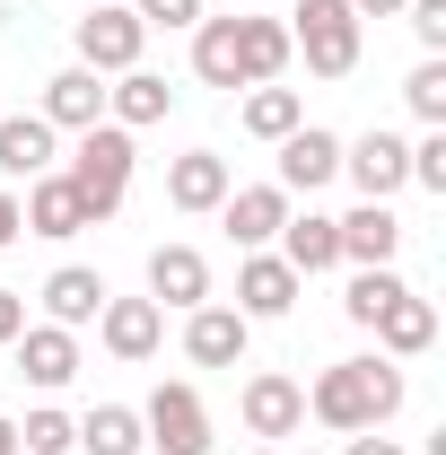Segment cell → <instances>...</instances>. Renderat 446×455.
<instances>
[{
    "label": "cell",
    "mask_w": 446,
    "mask_h": 455,
    "mask_svg": "<svg viewBox=\"0 0 446 455\" xmlns=\"http://www.w3.org/2000/svg\"><path fill=\"white\" fill-rule=\"evenodd\" d=\"M280 263H289L298 281H307V272H333L341 263V228L324 220V211H307V220L289 211V220H280Z\"/></svg>",
    "instance_id": "cell-19"
},
{
    "label": "cell",
    "mask_w": 446,
    "mask_h": 455,
    "mask_svg": "<svg viewBox=\"0 0 446 455\" xmlns=\"http://www.w3.org/2000/svg\"><path fill=\"white\" fill-rule=\"evenodd\" d=\"M333 175H341V140L333 132L298 123V132L280 140V193H315V184H333Z\"/></svg>",
    "instance_id": "cell-14"
},
{
    "label": "cell",
    "mask_w": 446,
    "mask_h": 455,
    "mask_svg": "<svg viewBox=\"0 0 446 455\" xmlns=\"http://www.w3.org/2000/svg\"><path fill=\"white\" fill-rule=\"evenodd\" d=\"M359 18H402V0H350Z\"/></svg>",
    "instance_id": "cell-37"
},
{
    "label": "cell",
    "mask_w": 446,
    "mask_h": 455,
    "mask_svg": "<svg viewBox=\"0 0 446 455\" xmlns=\"http://www.w3.org/2000/svg\"><path fill=\"white\" fill-rule=\"evenodd\" d=\"M79 9H106V0H79Z\"/></svg>",
    "instance_id": "cell-39"
},
{
    "label": "cell",
    "mask_w": 446,
    "mask_h": 455,
    "mask_svg": "<svg viewBox=\"0 0 446 455\" xmlns=\"http://www.w3.org/2000/svg\"><path fill=\"white\" fill-rule=\"evenodd\" d=\"M27 333V298H18V289H0V341H18Z\"/></svg>",
    "instance_id": "cell-34"
},
{
    "label": "cell",
    "mask_w": 446,
    "mask_h": 455,
    "mask_svg": "<svg viewBox=\"0 0 446 455\" xmlns=\"http://www.w3.org/2000/svg\"><path fill=\"white\" fill-rule=\"evenodd\" d=\"M79 447H88V455H140V447H149V438H140V411L97 403V411L79 420Z\"/></svg>",
    "instance_id": "cell-26"
},
{
    "label": "cell",
    "mask_w": 446,
    "mask_h": 455,
    "mask_svg": "<svg viewBox=\"0 0 446 455\" xmlns=\"http://www.w3.org/2000/svg\"><path fill=\"white\" fill-rule=\"evenodd\" d=\"M114 289L88 272V263H61L53 281H44V315H53L61 333H79V324H97V307H106Z\"/></svg>",
    "instance_id": "cell-21"
},
{
    "label": "cell",
    "mask_w": 446,
    "mask_h": 455,
    "mask_svg": "<svg viewBox=\"0 0 446 455\" xmlns=\"http://www.w3.org/2000/svg\"><path fill=\"white\" fill-rule=\"evenodd\" d=\"M394 298H402V272H394V263H368V272L350 281V298H341V315H350V324H377Z\"/></svg>",
    "instance_id": "cell-28"
},
{
    "label": "cell",
    "mask_w": 446,
    "mask_h": 455,
    "mask_svg": "<svg viewBox=\"0 0 446 455\" xmlns=\"http://www.w3.org/2000/svg\"><path fill=\"white\" fill-rule=\"evenodd\" d=\"M411 184H429V193H446V132H429V140H411Z\"/></svg>",
    "instance_id": "cell-32"
},
{
    "label": "cell",
    "mask_w": 446,
    "mask_h": 455,
    "mask_svg": "<svg viewBox=\"0 0 446 455\" xmlns=\"http://www.w3.org/2000/svg\"><path fill=\"white\" fill-rule=\"evenodd\" d=\"M254 140H289L298 123H307V106H298V88H245V114H236Z\"/></svg>",
    "instance_id": "cell-27"
},
{
    "label": "cell",
    "mask_w": 446,
    "mask_h": 455,
    "mask_svg": "<svg viewBox=\"0 0 446 455\" xmlns=\"http://www.w3.org/2000/svg\"><path fill=\"white\" fill-rule=\"evenodd\" d=\"M193 70L211 88H245V61H236V18H202L193 27Z\"/></svg>",
    "instance_id": "cell-25"
},
{
    "label": "cell",
    "mask_w": 446,
    "mask_h": 455,
    "mask_svg": "<svg viewBox=\"0 0 446 455\" xmlns=\"http://www.w3.org/2000/svg\"><path fill=\"white\" fill-rule=\"evenodd\" d=\"M333 228H341V263H359V272H368V263H394V245H402V220H394L386 202H359V211L333 220Z\"/></svg>",
    "instance_id": "cell-22"
},
{
    "label": "cell",
    "mask_w": 446,
    "mask_h": 455,
    "mask_svg": "<svg viewBox=\"0 0 446 455\" xmlns=\"http://www.w3.org/2000/svg\"><path fill=\"white\" fill-rule=\"evenodd\" d=\"M167 202L175 211H219L227 202V158L219 149H184V158L167 167Z\"/></svg>",
    "instance_id": "cell-23"
},
{
    "label": "cell",
    "mask_w": 446,
    "mask_h": 455,
    "mask_svg": "<svg viewBox=\"0 0 446 455\" xmlns=\"http://www.w3.org/2000/svg\"><path fill=\"white\" fill-rule=\"evenodd\" d=\"M70 44H79V70L114 79V70H140V44H149V27L131 18V0H106V9H88V18L70 27Z\"/></svg>",
    "instance_id": "cell-4"
},
{
    "label": "cell",
    "mask_w": 446,
    "mask_h": 455,
    "mask_svg": "<svg viewBox=\"0 0 446 455\" xmlns=\"http://www.w3.org/2000/svg\"><path fill=\"white\" fill-rule=\"evenodd\" d=\"M402 18H411V36L429 53H446V0H402Z\"/></svg>",
    "instance_id": "cell-33"
},
{
    "label": "cell",
    "mask_w": 446,
    "mask_h": 455,
    "mask_svg": "<svg viewBox=\"0 0 446 455\" xmlns=\"http://www.w3.org/2000/svg\"><path fill=\"white\" fill-rule=\"evenodd\" d=\"M44 123H53V132H88V123H106V79L79 70V61L53 70V79H44Z\"/></svg>",
    "instance_id": "cell-15"
},
{
    "label": "cell",
    "mask_w": 446,
    "mask_h": 455,
    "mask_svg": "<svg viewBox=\"0 0 446 455\" xmlns=\"http://www.w3.org/2000/svg\"><path fill=\"white\" fill-rule=\"evenodd\" d=\"M70 447H79V420L53 411V403H36V411L18 420V455H70Z\"/></svg>",
    "instance_id": "cell-29"
},
{
    "label": "cell",
    "mask_w": 446,
    "mask_h": 455,
    "mask_svg": "<svg viewBox=\"0 0 446 455\" xmlns=\"http://www.w3.org/2000/svg\"><path fill=\"white\" fill-rule=\"evenodd\" d=\"M9 350H18V377H27V386H44V395L79 377V333H61V324H27Z\"/></svg>",
    "instance_id": "cell-13"
},
{
    "label": "cell",
    "mask_w": 446,
    "mask_h": 455,
    "mask_svg": "<svg viewBox=\"0 0 446 455\" xmlns=\"http://www.w3.org/2000/svg\"><path fill=\"white\" fill-rule=\"evenodd\" d=\"M341 455H402V447H394V438H377V429H350V447H341Z\"/></svg>",
    "instance_id": "cell-35"
},
{
    "label": "cell",
    "mask_w": 446,
    "mask_h": 455,
    "mask_svg": "<svg viewBox=\"0 0 446 455\" xmlns=\"http://www.w3.org/2000/svg\"><path fill=\"white\" fill-rule=\"evenodd\" d=\"M140 438L158 455H211V411H202V395L193 386H158L149 411H140Z\"/></svg>",
    "instance_id": "cell-5"
},
{
    "label": "cell",
    "mask_w": 446,
    "mask_h": 455,
    "mask_svg": "<svg viewBox=\"0 0 446 455\" xmlns=\"http://www.w3.org/2000/svg\"><path fill=\"white\" fill-rule=\"evenodd\" d=\"M106 114L123 123V132H149V123H167V114H175V88L158 79V70H114Z\"/></svg>",
    "instance_id": "cell-18"
},
{
    "label": "cell",
    "mask_w": 446,
    "mask_h": 455,
    "mask_svg": "<svg viewBox=\"0 0 446 455\" xmlns=\"http://www.w3.org/2000/svg\"><path fill=\"white\" fill-rule=\"evenodd\" d=\"M0 455H18V420H0Z\"/></svg>",
    "instance_id": "cell-38"
},
{
    "label": "cell",
    "mask_w": 446,
    "mask_h": 455,
    "mask_svg": "<svg viewBox=\"0 0 446 455\" xmlns=\"http://www.w3.org/2000/svg\"><path fill=\"white\" fill-rule=\"evenodd\" d=\"M368 333L386 341V359H420V350L438 341V307H429L420 289H402V298H394V307L377 315V324H368Z\"/></svg>",
    "instance_id": "cell-20"
},
{
    "label": "cell",
    "mask_w": 446,
    "mask_h": 455,
    "mask_svg": "<svg viewBox=\"0 0 446 455\" xmlns=\"http://www.w3.org/2000/svg\"><path fill=\"white\" fill-rule=\"evenodd\" d=\"M236 61H245V88H272L289 70V27L280 18H236Z\"/></svg>",
    "instance_id": "cell-24"
},
{
    "label": "cell",
    "mask_w": 446,
    "mask_h": 455,
    "mask_svg": "<svg viewBox=\"0 0 446 455\" xmlns=\"http://www.w3.org/2000/svg\"><path fill=\"white\" fill-rule=\"evenodd\" d=\"M236 411H245V429H254V438H298V429H307V386H298V377H280V368H263V377H245Z\"/></svg>",
    "instance_id": "cell-8"
},
{
    "label": "cell",
    "mask_w": 446,
    "mask_h": 455,
    "mask_svg": "<svg viewBox=\"0 0 446 455\" xmlns=\"http://www.w3.org/2000/svg\"><path fill=\"white\" fill-rule=\"evenodd\" d=\"M149 298H158V307H184V315L211 307V263H202L193 245H158V254H149Z\"/></svg>",
    "instance_id": "cell-16"
},
{
    "label": "cell",
    "mask_w": 446,
    "mask_h": 455,
    "mask_svg": "<svg viewBox=\"0 0 446 455\" xmlns=\"http://www.w3.org/2000/svg\"><path fill=\"white\" fill-rule=\"evenodd\" d=\"M402 395H411V386H402V368L377 350V359H333V368L315 377L307 411H315L324 429H341V438H350V429H386L394 411H402Z\"/></svg>",
    "instance_id": "cell-1"
},
{
    "label": "cell",
    "mask_w": 446,
    "mask_h": 455,
    "mask_svg": "<svg viewBox=\"0 0 446 455\" xmlns=\"http://www.w3.org/2000/svg\"><path fill=\"white\" fill-rule=\"evenodd\" d=\"M254 455H280V447H254Z\"/></svg>",
    "instance_id": "cell-40"
},
{
    "label": "cell",
    "mask_w": 446,
    "mask_h": 455,
    "mask_svg": "<svg viewBox=\"0 0 446 455\" xmlns=\"http://www.w3.org/2000/svg\"><path fill=\"white\" fill-rule=\"evenodd\" d=\"M0 175H9V184L53 175V123H44V114H0Z\"/></svg>",
    "instance_id": "cell-17"
},
{
    "label": "cell",
    "mask_w": 446,
    "mask_h": 455,
    "mask_svg": "<svg viewBox=\"0 0 446 455\" xmlns=\"http://www.w3.org/2000/svg\"><path fill=\"white\" fill-rule=\"evenodd\" d=\"M402 106L420 114L429 132H446V61H420V70L402 79Z\"/></svg>",
    "instance_id": "cell-30"
},
{
    "label": "cell",
    "mask_w": 446,
    "mask_h": 455,
    "mask_svg": "<svg viewBox=\"0 0 446 455\" xmlns=\"http://www.w3.org/2000/svg\"><path fill=\"white\" fill-rule=\"evenodd\" d=\"M289 53H307L315 79L359 70V9L350 0H289Z\"/></svg>",
    "instance_id": "cell-3"
},
{
    "label": "cell",
    "mask_w": 446,
    "mask_h": 455,
    "mask_svg": "<svg viewBox=\"0 0 446 455\" xmlns=\"http://www.w3.org/2000/svg\"><path fill=\"white\" fill-rule=\"evenodd\" d=\"M341 175H350L368 202H394V193L411 184V140H402V132H359V140L341 149Z\"/></svg>",
    "instance_id": "cell-7"
},
{
    "label": "cell",
    "mask_w": 446,
    "mask_h": 455,
    "mask_svg": "<svg viewBox=\"0 0 446 455\" xmlns=\"http://www.w3.org/2000/svg\"><path fill=\"white\" fill-rule=\"evenodd\" d=\"M289 307H298V272H289L280 254H245V263H236V315H245V324H272Z\"/></svg>",
    "instance_id": "cell-10"
},
{
    "label": "cell",
    "mask_w": 446,
    "mask_h": 455,
    "mask_svg": "<svg viewBox=\"0 0 446 455\" xmlns=\"http://www.w3.org/2000/svg\"><path fill=\"white\" fill-rule=\"evenodd\" d=\"M131 18H140V27H202L211 9H202V0H131Z\"/></svg>",
    "instance_id": "cell-31"
},
{
    "label": "cell",
    "mask_w": 446,
    "mask_h": 455,
    "mask_svg": "<svg viewBox=\"0 0 446 455\" xmlns=\"http://www.w3.org/2000/svg\"><path fill=\"white\" fill-rule=\"evenodd\" d=\"M245 333H254V324H245L236 307H193V315H184V359H193V368H245Z\"/></svg>",
    "instance_id": "cell-11"
},
{
    "label": "cell",
    "mask_w": 446,
    "mask_h": 455,
    "mask_svg": "<svg viewBox=\"0 0 446 455\" xmlns=\"http://www.w3.org/2000/svg\"><path fill=\"white\" fill-rule=\"evenodd\" d=\"M97 341H106L123 368H140V359H158V341H167V307H158V298H106V307H97Z\"/></svg>",
    "instance_id": "cell-6"
},
{
    "label": "cell",
    "mask_w": 446,
    "mask_h": 455,
    "mask_svg": "<svg viewBox=\"0 0 446 455\" xmlns=\"http://www.w3.org/2000/svg\"><path fill=\"white\" fill-rule=\"evenodd\" d=\"M9 245H18V193L0 184V254H9Z\"/></svg>",
    "instance_id": "cell-36"
},
{
    "label": "cell",
    "mask_w": 446,
    "mask_h": 455,
    "mask_svg": "<svg viewBox=\"0 0 446 455\" xmlns=\"http://www.w3.org/2000/svg\"><path fill=\"white\" fill-rule=\"evenodd\" d=\"M131 167H140L131 132H123V123H88L61 175H70V193L88 202V220H114V211H123V193H131Z\"/></svg>",
    "instance_id": "cell-2"
},
{
    "label": "cell",
    "mask_w": 446,
    "mask_h": 455,
    "mask_svg": "<svg viewBox=\"0 0 446 455\" xmlns=\"http://www.w3.org/2000/svg\"><path fill=\"white\" fill-rule=\"evenodd\" d=\"M0 114H9V97H0Z\"/></svg>",
    "instance_id": "cell-41"
},
{
    "label": "cell",
    "mask_w": 446,
    "mask_h": 455,
    "mask_svg": "<svg viewBox=\"0 0 446 455\" xmlns=\"http://www.w3.org/2000/svg\"><path fill=\"white\" fill-rule=\"evenodd\" d=\"M219 220H227V236H236L245 254H263L280 236V220H289V193H280V184H227Z\"/></svg>",
    "instance_id": "cell-9"
},
{
    "label": "cell",
    "mask_w": 446,
    "mask_h": 455,
    "mask_svg": "<svg viewBox=\"0 0 446 455\" xmlns=\"http://www.w3.org/2000/svg\"><path fill=\"white\" fill-rule=\"evenodd\" d=\"M18 228H27V236H79V228H97V220H88V202L70 193V175L53 167V175H36V184H27Z\"/></svg>",
    "instance_id": "cell-12"
}]
</instances>
